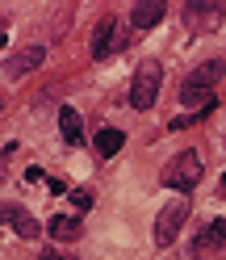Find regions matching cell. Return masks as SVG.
Listing matches in <instances>:
<instances>
[{"instance_id": "obj_16", "label": "cell", "mask_w": 226, "mask_h": 260, "mask_svg": "<svg viewBox=\"0 0 226 260\" xmlns=\"http://www.w3.org/2000/svg\"><path fill=\"white\" fill-rule=\"evenodd\" d=\"M42 260H67V256H59V252H51V248H46V252H42Z\"/></svg>"}, {"instance_id": "obj_11", "label": "cell", "mask_w": 226, "mask_h": 260, "mask_svg": "<svg viewBox=\"0 0 226 260\" xmlns=\"http://www.w3.org/2000/svg\"><path fill=\"white\" fill-rule=\"evenodd\" d=\"M59 130H63V143H67V147H80V143H84V126H80V113L71 105L59 109Z\"/></svg>"}, {"instance_id": "obj_13", "label": "cell", "mask_w": 226, "mask_h": 260, "mask_svg": "<svg viewBox=\"0 0 226 260\" xmlns=\"http://www.w3.org/2000/svg\"><path fill=\"white\" fill-rule=\"evenodd\" d=\"M51 235L63 239V243H71V239L80 235V222H76L71 214H59V218H51Z\"/></svg>"}, {"instance_id": "obj_8", "label": "cell", "mask_w": 226, "mask_h": 260, "mask_svg": "<svg viewBox=\"0 0 226 260\" xmlns=\"http://www.w3.org/2000/svg\"><path fill=\"white\" fill-rule=\"evenodd\" d=\"M193 256L197 260H226V235H218L214 226H205V231L193 239Z\"/></svg>"}, {"instance_id": "obj_10", "label": "cell", "mask_w": 226, "mask_h": 260, "mask_svg": "<svg viewBox=\"0 0 226 260\" xmlns=\"http://www.w3.org/2000/svg\"><path fill=\"white\" fill-rule=\"evenodd\" d=\"M164 13H168V5H164V0H138V5H134V13H130V21H134L138 29H151V25H159V21H164Z\"/></svg>"}, {"instance_id": "obj_9", "label": "cell", "mask_w": 226, "mask_h": 260, "mask_svg": "<svg viewBox=\"0 0 226 260\" xmlns=\"http://www.w3.org/2000/svg\"><path fill=\"white\" fill-rule=\"evenodd\" d=\"M5 222H9L21 239H38V231H42L38 218L29 214V210H21V206H5Z\"/></svg>"}, {"instance_id": "obj_2", "label": "cell", "mask_w": 226, "mask_h": 260, "mask_svg": "<svg viewBox=\"0 0 226 260\" xmlns=\"http://www.w3.org/2000/svg\"><path fill=\"white\" fill-rule=\"evenodd\" d=\"M197 181H201V155H197V151H180V155L168 159V168H164V185H168V189L189 193Z\"/></svg>"}, {"instance_id": "obj_6", "label": "cell", "mask_w": 226, "mask_h": 260, "mask_svg": "<svg viewBox=\"0 0 226 260\" xmlns=\"http://www.w3.org/2000/svg\"><path fill=\"white\" fill-rule=\"evenodd\" d=\"M122 21L118 17H105V21H96V34H92V59H109V55H118L122 51Z\"/></svg>"}, {"instance_id": "obj_17", "label": "cell", "mask_w": 226, "mask_h": 260, "mask_svg": "<svg viewBox=\"0 0 226 260\" xmlns=\"http://www.w3.org/2000/svg\"><path fill=\"white\" fill-rule=\"evenodd\" d=\"M222 185H226V176H222Z\"/></svg>"}, {"instance_id": "obj_1", "label": "cell", "mask_w": 226, "mask_h": 260, "mask_svg": "<svg viewBox=\"0 0 226 260\" xmlns=\"http://www.w3.org/2000/svg\"><path fill=\"white\" fill-rule=\"evenodd\" d=\"M218 80H222V59H209L201 68H193L184 80H180V101L184 109L197 105V109H209L214 105V92H218Z\"/></svg>"}, {"instance_id": "obj_14", "label": "cell", "mask_w": 226, "mask_h": 260, "mask_svg": "<svg viewBox=\"0 0 226 260\" xmlns=\"http://www.w3.org/2000/svg\"><path fill=\"white\" fill-rule=\"evenodd\" d=\"M71 206L76 210H92V189H71Z\"/></svg>"}, {"instance_id": "obj_15", "label": "cell", "mask_w": 226, "mask_h": 260, "mask_svg": "<svg viewBox=\"0 0 226 260\" xmlns=\"http://www.w3.org/2000/svg\"><path fill=\"white\" fill-rule=\"evenodd\" d=\"M209 226H214L218 235H226V218H214V222H209Z\"/></svg>"}, {"instance_id": "obj_4", "label": "cell", "mask_w": 226, "mask_h": 260, "mask_svg": "<svg viewBox=\"0 0 226 260\" xmlns=\"http://www.w3.org/2000/svg\"><path fill=\"white\" fill-rule=\"evenodd\" d=\"M184 218H189V202H184V198H176V202H168L164 210H159V218H155V243H159V248L176 243Z\"/></svg>"}, {"instance_id": "obj_5", "label": "cell", "mask_w": 226, "mask_h": 260, "mask_svg": "<svg viewBox=\"0 0 226 260\" xmlns=\"http://www.w3.org/2000/svg\"><path fill=\"white\" fill-rule=\"evenodd\" d=\"M222 17H226V9L218 5V0H189L184 5V25H193V29H218L222 25Z\"/></svg>"}, {"instance_id": "obj_3", "label": "cell", "mask_w": 226, "mask_h": 260, "mask_svg": "<svg viewBox=\"0 0 226 260\" xmlns=\"http://www.w3.org/2000/svg\"><path fill=\"white\" fill-rule=\"evenodd\" d=\"M159 84H164V68H159L155 59H147V63L134 72L130 105H134V109H151V105H155V96H159Z\"/></svg>"}, {"instance_id": "obj_7", "label": "cell", "mask_w": 226, "mask_h": 260, "mask_svg": "<svg viewBox=\"0 0 226 260\" xmlns=\"http://www.w3.org/2000/svg\"><path fill=\"white\" fill-rule=\"evenodd\" d=\"M42 59H46V46H25V51H17V55L5 59V76H9V80H21L25 72L42 68Z\"/></svg>"}, {"instance_id": "obj_12", "label": "cell", "mask_w": 226, "mask_h": 260, "mask_svg": "<svg viewBox=\"0 0 226 260\" xmlns=\"http://www.w3.org/2000/svg\"><path fill=\"white\" fill-rule=\"evenodd\" d=\"M96 155H101V159H109V155H118L122 151V143H126V135H122V130H113V126H105V130H96Z\"/></svg>"}]
</instances>
